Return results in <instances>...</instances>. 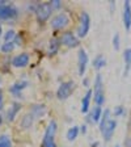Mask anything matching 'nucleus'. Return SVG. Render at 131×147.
I'll return each mask as SVG.
<instances>
[{"mask_svg":"<svg viewBox=\"0 0 131 147\" xmlns=\"http://www.w3.org/2000/svg\"><path fill=\"white\" fill-rule=\"evenodd\" d=\"M0 147H12V141L8 135H0Z\"/></svg>","mask_w":131,"mask_h":147,"instance_id":"5701e85b","label":"nucleus"},{"mask_svg":"<svg viewBox=\"0 0 131 147\" xmlns=\"http://www.w3.org/2000/svg\"><path fill=\"white\" fill-rule=\"evenodd\" d=\"M1 51L3 53H11V51H13V49H15V42H5V43H3L1 45Z\"/></svg>","mask_w":131,"mask_h":147,"instance_id":"b1692460","label":"nucleus"},{"mask_svg":"<svg viewBox=\"0 0 131 147\" xmlns=\"http://www.w3.org/2000/svg\"><path fill=\"white\" fill-rule=\"evenodd\" d=\"M116 127H117V121H116V119H112V118H110L109 121L106 122V125L104 126V129L101 130V133H102V137H104L105 141H110V139H112L114 131H116Z\"/></svg>","mask_w":131,"mask_h":147,"instance_id":"1a4fd4ad","label":"nucleus"},{"mask_svg":"<svg viewBox=\"0 0 131 147\" xmlns=\"http://www.w3.org/2000/svg\"><path fill=\"white\" fill-rule=\"evenodd\" d=\"M0 34H1V25H0Z\"/></svg>","mask_w":131,"mask_h":147,"instance_id":"72a5a7b5","label":"nucleus"},{"mask_svg":"<svg viewBox=\"0 0 131 147\" xmlns=\"http://www.w3.org/2000/svg\"><path fill=\"white\" fill-rule=\"evenodd\" d=\"M18 11L13 5H8L4 1H0V18L1 20H8V18L17 17Z\"/></svg>","mask_w":131,"mask_h":147,"instance_id":"423d86ee","label":"nucleus"},{"mask_svg":"<svg viewBox=\"0 0 131 147\" xmlns=\"http://www.w3.org/2000/svg\"><path fill=\"white\" fill-rule=\"evenodd\" d=\"M26 87H28V82H18V83H16V84H13V86L9 88V91L18 96L20 93H21L22 89L26 88Z\"/></svg>","mask_w":131,"mask_h":147,"instance_id":"dca6fc26","label":"nucleus"},{"mask_svg":"<svg viewBox=\"0 0 131 147\" xmlns=\"http://www.w3.org/2000/svg\"><path fill=\"white\" fill-rule=\"evenodd\" d=\"M123 24H125V29L130 30L131 29V4L130 1H125L123 4Z\"/></svg>","mask_w":131,"mask_h":147,"instance_id":"f8f14e48","label":"nucleus"},{"mask_svg":"<svg viewBox=\"0 0 131 147\" xmlns=\"http://www.w3.org/2000/svg\"><path fill=\"white\" fill-rule=\"evenodd\" d=\"M123 59H125V63H126L125 75H127L128 70H130V67H131V47L125 50V53H123Z\"/></svg>","mask_w":131,"mask_h":147,"instance_id":"6ab92c4d","label":"nucleus"},{"mask_svg":"<svg viewBox=\"0 0 131 147\" xmlns=\"http://www.w3.org/2000/svg\"><path fill=\"white\" fill-rule=\"evenodd\" d=\"M15 37H16L15 30H8L5 34H4V41H5V42H12V40Z\"/></svg>","mask_w":131,"mask_h":147,"instance_id":"a878e982","label":"nucleus"},{"mask_svg":"<svg viewBox=\"0 0 131 147\" xmlns=\"http://www.w3.org/2000/svg\"><path fill=\"white\" fill-rule=\"evenodd\" d=\"M73 89H75V83H73L72 80L64 82L59 86L58 91H56V96H58L59 100H67V98L72 95Z\"/></svg>","mask_w":131,"mask_h":147,"instance_id":"7ed1b4c3","label":"nucleus"},{"mask_svg":"<svg viewBox=\"0 0 131 147\" xmlns=\"http://www.w3.org/2000/svg\"><path fill=\"white\" fill-rule=\"evenodd\" d=\"M105 64H106V59H105L104 55H97L95 59H93V67L96 70H101L102 67H105Z\"/></svg>","mask_w":131,"mask_h":147,"instance_id":"f3484780","label":"nucleus"},{"mask_svg":"<svg viewBox=\"0 0 131 147\" xmlns=\"http://www.w3.org/2000/svg\"><path fill=\"white\" fill-rule=\"evenodd\" d=\"M56 122L55 121H50L49 126L46 127L45 137L42 141V147H56V143L54 141V137L56 134Z\"/></svg>","mask_w":131,"mask_h":147,"instance_id":"f257e3e1","label":"nucleus"},{"mask_svg":"<svg viewBox=\"0 0 131 147\" xmlns=\"http://www.w3.org/2000/svg\"><path fill=\"white\" fill-rule=\"evenodd\" d=\"M12 64L16 68H24L29 64V55L26 53H22V54L16 55L12 61Z\"/></svg>","mask_w":131,"mask_h":147,"instance_id":"9b49d317","label":"nucleus"},{"mask_svg":"<svg viewBox=\"0 0 131 147\" xmlns=\"http://www.w3.org/2000/svg\"><path fill=\"white\" fill-rule=\"evenodd\" d=\"M20 109H21V105L18 104V102H13L12 107L9 108L8 112H7V118L9 121H13L16 118V116H17V113L20 112Z\"/></svg>","mask_w":131,"mask_h":147,"instance_id":"ddd939ff","label":"nucleus"},{"mask_svg":"<svg viewBox=\"0 0 131 147\" xmlns=\"http://www.w3.org/2000/svg\"><path fill=\"white\" fill-rule=\"evenodd\" d=\"M83 84H84V86H85V87H88V84H89V80H88V79H85V80H84V82H83Z\"/></svg>","mask_w":131,"mask_h":147,"instance_id":"2f4dec72","label":"nucleus"},{"mask_svg":"<svg viewBox=\"0 0 131 147\" xmlns=\"http://www.w3.org/2000/svg\"><path fill=\"white\" fill-rule=\"evenodd\" d=\"M60 42L63 43L64 46H67V47H76L79 45V38H77L72 32H66L63 33L60 38Z\"/></svg>","mask_w":131,"mask_h":147,"instance_id":"9d476101","label":"nucleus"},{"mask_svg":"<svg viewBox=\"0 0 131 147\" xmlns=\"http://www.w3.org/2000/svg\"><path fill=\"white\" fill-rule=\"evenodd\" d=\"M1 122H3V119H1V116H0V125H1Z\"/></svg>","mask_w":131,"mask_h":147,"instance_id":"473e14b6","label":"nucleus"},{"mask_svg":"<svg viewBox=\"0 0 131 147\" xmlns=\"http://www.w3.org/2000/svg\"><path fill=\"white\" fill-rule=\"evenodd\" d=\"M95 102L97 104V107H101L105 102L104 84H102V78H101L100 74L96 76L95 80Z\"/></svg>","mask_w":131,"mask_h":147,"instance_id":"f03ea898","label":"nucleus"},{"mask_svg":"<svg viewBox=\"0 0 131 147\" xmlns=\"http://www.w3.org/2000/svg\"><path fill=\"white\" fill-rule=\"evenodd\" d=\"M113 46L116 50H119V34L116 33L113 37Z\"/></svg>","mask_w":131,"mask_h":147,"instance_id":"bb28decb","label":"nucleus"},{"mask_svg":"<svg viewBox=\"0 0 131 147\" xmlns=\"http://www.w3.org/2000/svg\"><path fill=\"white\" fill-rule=\"evenodd\" d=\"M51 12H52V8H51V4L50 3H42L40 5L37 7L36 9V15H37V18L40 22H45L47 18L51 16Z\"/></svg>","mask_w":131,"mask_h":147,"instance_id":"20e7f679","label":"nucleus"},{"mask_svg":"<svg viewBox=\"0 0 131 147\" xmlns=\"http://www.w3.org/2000/svg\"><path fill=\"white\" fill-rule=\"evenodd\" d=\"M33 121H34V116H33V114H32V113L25 114V116L21 118V121H20V127H22V129L32 127V125H33Z\"/></svg>","mask_w":131,"mask_h":147,"instance_id":"4468645a","label":"nucleus"},{"mask_svg":"<svg viewBox=\"0 0 131 147\" xmlns=\"http://www.w3.org/2000/svg\"><path fill=\"white\" fill-rule=\"evenodd\" d=\"M87 64H88V54L84 49L79 50V55H77V67H79V75L84 76L87 70Z\"/></svg>","mask_w":131,"mask_h":147,"instance_id":"6e6552de","label":"nucleus"},{"mask_svg":"<svg viewBox=\"0 0 131 147\" xmlns=\"http://www.w3.org/2000/svg\"><path fill=\"white\" fill-rule=\"evenodd\" d=\"M3 108V95H1V92H0V109Z\"/></svg>","mask_w":131,"mask_h":147,"instance_id":"7c9ffc66","label":"nucleus"},{"mask_svg":"<svg viewBox=\"0 0 131 147\" xmlns=\"http://www.w3.org/2000/svg\"><path fill=\"white\" fill-rule=\"evenodd\" d=\"M79 135V127L77 126H73V127H70L67 131V139L70 142H73Z\"/></svg>","mask_w":131,"mask_h":147,"instance_id":"aec40b11","label":"nucleus"},{"mask_svg":"<svg viewBox=\"0 0 131 147\" xmlns=\"http://www.w3.org/2000/svg\"><path fill=\"white\" fill-rule=\"evenodd\" d=\"M51 4V8L54 9V8H59V7H60V1H59V0H54V1H52V3H50Z\"/></svg>","mask_w":131,"mask_h":147,"instance_id":"c85d7f7f","label":"nucleus"},{"mask_svg":"<svg viewBox=\"0 0 131 147\" xmlns=\"http://www.w3.org/2000/svg\"><path fill=\"white\" fill-rule=\"evenodd\" d=\"M89 26H91V17L87 12H83L80 16V25L77 28V37L80 38L85 37L89 32Z\"/></svg>","mask_w":131,"mask_h":147,"instance_id":"39448f33","label":"nucleus"},{"mask_svg":"<svg viewBox=\"0 0 131 147\" xmlns=\"http://www.w3.org/2000/svg\"><path fill=\"white\" fill-rule=\"evenodd\" d=\"M45 113H46V107L45 105H34L33 107V112H32V114H33L34 117H41Z\"/></svg>","mask_w":131,"mask_h":147,"instance_id":"4be33fe9","label":"nucleus"},{"mask_svg":"<svg viewBox=\"0 0 131 147\" xmlns=\"http://www.w3.org/2000/svg\"><path fill=\"white\" fill-rule=\"evenodd\" d=\"M116 147H121V146H116Z\"/></svg>","mask_w":131,"mask_h":147,"instance_id":"c9c22d12","label":"nucleus"},{"mask_svg":"<svg viewBox=\"0 0 131 147\" xmlns=\"http://www.w3.org/2000/svg\"><path fill=\"white\" fill-rule=\"evenodd\" d=\"M80 127H81V133H83V134H85V133H87V126L83 125V126H80Z\"/></svg>","mask_w":131,"mask_h":147,"instance_id":"c756f323","label":"nucleus"},{"mask_svg":"<svg viewBox=\"0 0 131 147\" xmlns=\"http://www.w3.org/2000/svg\"><path fill=\"white\" fill-rule=\"evenodd\" d=\"M68 22H70V18L66 13H59V15L54 16L51 20V28L52 29H62V28L67 26Z\"/></svg>","mask_w":131,"mask_h":147,"instance_id":"0eeeda50","label":"nucleus"},{"mask_svg":"<svg viewBox=\"0 0 131 147\" xmlns=\"http://www.w3.org/2000/svg\"><path fill=\"white\" fill-rule=\"evenodd\" d=\"M0 84H1V79H0Z\"/></svg>","mask_w":131,"mask_h":147,"instance_id":"f704fd0d","label":"nucleus"},{"mask_svg":"<svg viewBox=\"0 0 131 147\" xmlns=\"http://www.w3.org/2000/svg\"><path fill=\"white\" fill-rule=\"evenodd\" d=\"M92 95H93V91H92V89H89V91L85 93L84 98H83V102H81V112H83V113H87V112H88L89 105H91Z\"/></svg>","mask_w":131,"mask_h":147,"instance_id":"2eb2a0df","label":"nucleus"},{"mask_svg":"<svg viewBox=\"0 0 131 147\" xmlns=\"http://www.w3.org/2000/svg\"><path fill=\"white\" fill-rule=\"evenodd\" d=\"M101 116H102V109H101V107H95L93 110H92V114L89 116L91 117L89 119L93 121V122H100Z\"/></svg>","mask_w":131,"mask_h":147,"instance_id":"a211bd4d","label":"nucleus"},{"mask_svg":"<svg viewBox=\"0 0 131 147\" xmlns=\"http://www.w3.org/2000/svg\"><path fill=\"white\" fill-rule=\"evenodd\" d=\"M58 47H59V43L56 40H51L50 41V54H55V53L58 51Z\"/></svg>","mask_w":131,"mask_h":147,"instance_id":"393cba45","label":"nucleus"},{"mask_svg":"<svg viewBox=\"0 0 131 147\" xmlns=\"http://www.w3.org/2000/svg\"><path fill=\"white\" fill-rule=\"evenodd\" d=\"M114 114L116 116H122V114H125V109H123V107H117L116 109H114Z\"/></svg>","mask_w":131,"mask_h":147,"instance_id":"cd10ccee","label":"nucleus"},{"mask_svg":"<svg viewBox=\"0 0 131 147\" xmlns=\"http://www.w3.org/2000/svg\"><path fill=\"white\" fill-rule=\"evenodd\" d=\"M110 119V110L109 109H105L102 112V116H101V119H100V131L104 129V126L106 125V122Z\"/></svg>","mask_w":131,"mask_h":147,"instance_id":"412c9836","label":"nucleus"}]
</instances>
